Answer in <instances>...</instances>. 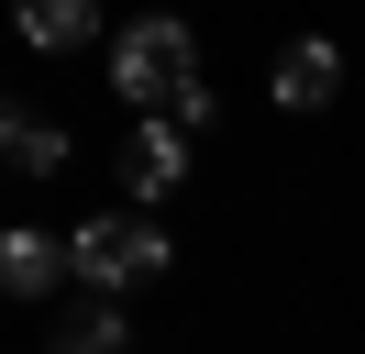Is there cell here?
Instances as JSON below:
<instances>
[{
	"instance_id": "1",
	"label": "cell",
	"mask_w": 365,
	"mask_h": 354,
	"mask_svg": "<svg viewBox=\"0 0 365 354\" xmlns=\"http://www.w3.org/2000/svg\"><path fill=\"white\" fill-rule=\"evenodd\" d=\"M111 88H122L133 111H166L178 88H200V44H188V22H178V11L122 22V34H111Z\"/></svg>"
},
{
	"instance_id": "2",
	"label": "cell",
	"mask_w": 365,
	"mask_h": 354,
	"mask_svg": "<svg viewBox=\"0 0 365 354\" xmlns=\"http://www.w3.org/2000/svg\"><path fill=\"white\" fill-rule=\"evenodd\" d=\"M67 266L100 288V299H122V288L166 277V233H155L144 211H100V221H78V233H67Z\"/></svg>"
},
{
	"instance_id": "3",
	"label": "cell",
	"mask_w": 365,
	"mask_h": 354,
	"mask_svg": "<svg viewBox=\"0 0 365 354\" xmlns=\"http://www.w3.org/2000/svg\"><path fill=\"white\" fill-rule=\"evenodd\" d=\"M178 177H188V133L166 122V111H144L133 144H122V188H133V199H166Z\"/></svg>"
},
{
	"instance_id": "4",
	"label": "cell",
	"mask_w": 365,
	"mask_h": 354,
	"mask_svg": "<svg viewBox=\"0 0 365 354\" xmlns=\"http://www.w3.org/2000/svg\"><path fill=\"white\" fill-rule=\"evenodd\" d=\"M277 100H288V111H332V100H343V44L299 34L288 56H277Z\"/></svg>"
},
{
	"instance_id": "5",
	"label": "cell",
	"mask_w": 365,
	"mask_h": 354,
	"mask_svg": "<svg viewBox=\"0 0 365 354\" xmlns=\"http://www.w3.org/2000/svg\"><path fill=\"white\" fill-rule=\"evenodd\" d=\"M11 22H23V44H45V56L100 44V0H11Z\"/></svg>"
},
{
	"instance_id": "6",
	"label": "cell",
	"mask_w": 365,
	"mask_h": 354,
	"mask_svg": "<svg viewBox=\"0 0 365 354\" xmlns=\"http://www.w3.org/2000/svg\"><path fill=\"white\" fill-rule=\"evenodd\" d=\"M56 277H78L56 233H0V288H11V299H45Z\"/></svg>"
},
{
	"instance_id": "7",
	"label": "cell",
	"mask_w": 365,
	"mask_h": 354,
	"mask_svg": "<svg viewBox=\"0 0 365 354\" xmlns=\"http://www.w3.org/2000/svg\"><path fill=\"white\" fill-rule=\"evenodd\" d=\"M0 166L56 177V166H67V133H56V122H34V111H0Z\"/></svg>"
},
{
	"instance_id": "8",
	"label": "cell",
	"mask_w": 365,
	"mask_h": 354,
	"mask_svg": "<svg viewBox=\"0 0 365 354\" xmlns=\"http://www.w3.org/2000/svg\"><path fill=\"white\" fill-rule=\"evenodd\" d=\"M56 354H133V343H122V299H100V310H78V321L56 332Z\"/></svg>"
},
{
	"instance_id": "9",
	"label": "cell",
	"mask_w": 365,
	"mask_h": 354,
	"mask_svg": "<svg viewBox=\"0 0 365 354\" xmlns=\"http://www.w3.org/2000/svg\"><path fill=\"white\" fill-rule=\"evenodd\" d=\"M0 111H11V100H0Z\"/></svg>"
}]
</instances>
